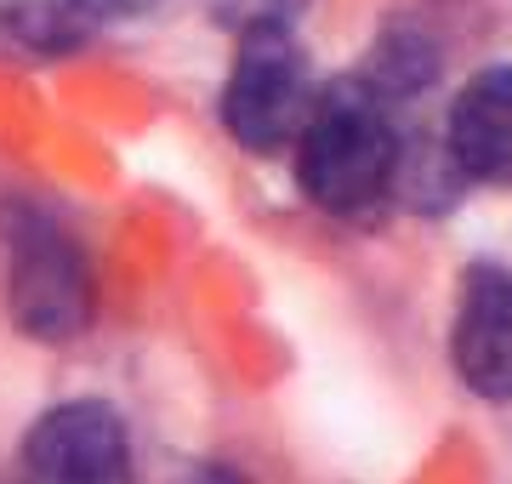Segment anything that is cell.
Wrapping results in <instances>:
<instances>
[{
  "mask_svg": "<svg viewBox=\"0 0 512 484\" xmlns=\"http://www.w3.org/2000/svg\"><path fill=\"white\" fill-rule=\"evenodd\" d=\"M296 143V183L330 217H370L399 188V126L393 97L376 80H336L313 92Z\"/></svg>",
  "mask_w": 512,
  "mask_h": 484,
  "instance_id": "cell-1",
  "label": "cell"
},
{
  "mask_svg": "<svg viewBox=\"0 0 512 484\" xmlns=\"http://www.w3.org/2000/svg\"><path fill=\"white\" fill-rule=\"evenodd\" d=\"M313 103V69L308 52L296 46L291 23H262L239 29V57L222 86V120L234 131L239 149L274 154L285 149Z\"/></svg>",
  "mask_w": 512,
  "mask_h": 484,
  "instance_id": "cell-2",
  "label": "cell"
},
{
  "mask_svg": "<svg viewBox=\"0 0 512 484\" xmlns=\"http://www.w3.org/2000/svg\"><path fill=\"white\" fill-rule=\"evenodd\" d=\"M6 484H131L126 422L97 399L46 410L12 450Z\"/></svg>",
  "mask_w": 512,
  "mask_h": 484,
  "instance_id": "cell-3",
  "label": "cell"
},
{
  "mask_svg": "<svg viewBox=\"0 0 512 484\" xmlns=\"http://www.w3.org/2000/svg\"><path fill=\"white\" fill-rule=\"evenodd\" d=\"M12 319L40 342H69L92 319V268L57 228L35 223L12 251Z\"/></svg>",
  "mask_w": 512,
  "mask_h": 484,
  "instance_id": "cell-4",
  "label": "cell"
},
{
  "mask_svg": "<svg viewBox=\"0 0 512 484\" xmlns=\"http://www.w3.org/2000/svg\"><path fill=\"white\" fill-rule=\"evenodd\" d=\"M456 371L484 399H512V274L507 268H467L456 308Z\"/></svg>",
  "mask_w": 512,
  "mask_h": 484,
  "instance_id": "cell-5",
  "label": "cell"
},
{
  "mask_svg": "<svg viewBox=\"0 0 512 484\" xmlns=\"http://www.w3.org/2000/svg\"><path fill=\"white\" fill-rule=\"evenodd\" d=\"M444 154L456 177L512 188V63H495L456 92Z\"/></svg>",
  "mask_w": 512,
  "mask_h": 484,
  "instance_id": "cell-6",
  "label": "cell"
},
{
  "mask_svg": "<svg viewBox=\"0 0 512 484\" xmlns=\"http://www.w3.org/2000/svg\"><path fill=\"white\" fill-rule=\"evenodd\" d=\"M308 0H211L217 23L228 29H262V23H296Z\"/></svg>",
  "mask_w": 512,
  "mask_h": 484,
  "instance_id": "cell-7",
  "label": "cell"
},
{
  "mask_svg": "<svg viewBox=\"0 0 512 484\" xmlns=\"http://www.w3.org/2000/svg\"><path fill=\"white\" fill-rule=\"evenodd\" d=\"M74 6H86V12H120V18H131V12H154V6H165V0H74Z\"/></svg>",
  "mask_w": 512,
  "mask_h": 484,
  "instance_id": "cell-8",
  "label": "cell"
},
{
  "mask_svg": "<svg viewBox=\"0 0 512 484\" xmlns=\"http://www.w3.org/2000/svg\"><path fill=\"white\" fill-rule=\"evenodd\" d=\"M205 484H239V479H228V473H211V479H205Z\"/></svg>",
  "mask_w": 512,
  "mask_h": 484,
  "instance_id": "cell-9",
  "label": "cell"
}]
</instances>
